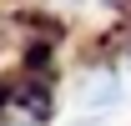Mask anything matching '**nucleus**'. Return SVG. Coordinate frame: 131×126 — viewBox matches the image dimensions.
<instances>
[{
	"instance_id": "nucleus-1",
	"label": "nucleus",
	"mask_w": 131,
	"mask_h": 126,
	"mask_svg": "<svg viewBox=\"0 0 131 126\" xmlns=\"http://www.w3.org/2000/svg\"><path fill=\"white\" fill-rule=\"evenodd\" d=\"M121 101V81L116 71H91L81 81V106H116Z\"/></svg>"
}]
</instances>
